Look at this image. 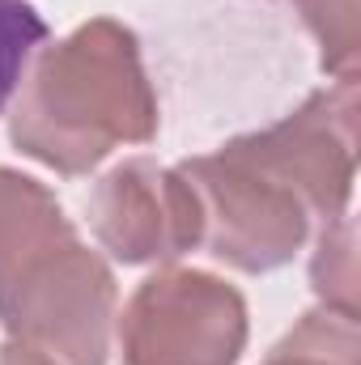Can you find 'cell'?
<instances>
[{"instance_id": "277c9868", "label": "cell", "mask_w": 361, "mask_h": 365, "mask_svg": "<svg viewBox=\"0 0 361 365\" xmlns=\"http://www.w3.org/2000/svg\"><path fill=\"white\" fill-rule=\"evenodd\" d=\"M179 175L191 182L200 200L204 212L200 247L217 264L264 276L285 268L306 247L310 238L306 204L285 182H276L243 153H234L230 145L179 162Z\"/></svg>"}, {"instance_id": "9c48e42d", "label": "cell", "mask_w": 361, "mask_h": 365, "mask_svg": "<svg viewBox=\"0 0 361 365\" xmlns=\"http://www.w3.org/2000/svg\"><path fill=\"white\" fill-rule=\"evenodd\" d=\"M310 289L323 310L357 319V221L345 212L340 221L323 225L310 255Z\"/></svg>"}, {"instance_id": "52a82bcc", "label": "cell", "mask_w": 361, "mask_h": 365, "mask_svg": "<svg viewBox=\"0 0 361 365\" xmlns=\"http://www.w3.org/2000/svg\"><path fill=\"white\" fill-rule=\"evenodd\" d=\"M68 238H77V225L56 200V191L34 175L0 166V289L34 255Z\"/></svg>"}, {"instance_id": "5b68a950", "label": "cell", "mask_w": 361, "mask_h": 365, "mask_svg": "<svg viewBox=\"0 0 361 365\" xmlns=\"http://www.w3.org/2000/svg\"><path fill=\"white\" fill-rule=\"evenodd\" d=\"M225 145L285 182L306 204L310 221H340L357 182V77L315 90L285 119Z\"/></svg>"}, {"instance_id": "8fae6325", "label": "cell", "mask_w": 361, "mask_h": 365, "mask_svg": "<svg viewBox=\"0 0 361 365\" xmlns=\"http://www.w3.org/2000/svg\"><path fill=\"white\" fill-rule=\"evenodd\" d=\"M47 43V21L26 0H0V115L21 86L26 64Z\"/></svg>"}, {"instance_id": "3957f363", "label": "cell", "mask_w": 361, "mask_h": 365, "mask_svg": "<svg viewBox=\"0 0 361 365\" xmlns=\"http://www.w3.org/2000/svg\"><path fill=\"white\" fill-rule=\"evenodd\" d=\"M247 336V297L204 268L162 264L115 314L119 365H238Z\"/></svg>"}, {"instance_id": "7a4b0ae2", "label": "cell", "mask_w": 361, "mask_h": 365, "mask_svg": "<svg viewBox=\"0 0 361 365\" xmlns=\"http://www.w3.org/2000/svg\"><path fill=\"white\" fill-rule=\"evenodd\" d=\"M119 314V284L102 251L77 238L34 255L0 289V327L9 340L51 365H106Z\"/></svg>"}, {"instance_id": "8992f818", "label": "cell", "mask_w": 361, "mask_h": 365, "mask_svg": "<svg viewBox=\"0 0 361 365\" xmlns=\"http://www.w3.org/2000/svg\"><path fill=\"white\" fill-rule=\"evenodd\" d=\"M93 242L128 268L175 264L200 247L204 212L179 175V166H162L153 158H123L93 182L86 200Z\"/></svg>"}, {"instance_id": "ba28073f", "label": "cell", "mask_w": 361, "mask_h": 365, "mask_svg": "<svg viewBox=\"0 0 361 365\" xmlns=\"http://www.w3.org/2000/svg\"><path fill=\"white\" fill-rule=\"evenodd\" d=\"M260 365H361L357 319L336 310H306Z\"/></svg>"}, {"instance_id": "6da1fadb", "label": "cell", "mask_w": 361, "mask_h": 365, "mask_svg": "<svg viewBox=\"0 0 361 365\" xmlns=\"http://www.w3.org/2000/svg\"><path fill=\"white\" fill-rule=\"evenodd\" d=\"M162 128L141 38L90 17L56 43H43L9 102V140L21 158L81 179L123 145H149Z\"/></svg>"}, {"instance_id": "7c38bea8", "label": "cell", "mask_w": 361, "mask_h": 365, "mask_svg": "<svg viewBox=\"0 0 361 365\" xmlns=\"http://www.w3.org/2000/svg\"><path fill=\"white\" fill-rule=\"evenodd\" d=\"M0 365H51V361L43 353H34V349L17 344V340H4L0 344Z\"/></svg>"}, {"instance_id": "30bf717a", "label": "cell", "mask_w": 361, "mask_h": 365, "mask_svg": "<svg viewBox=\"0 0 361 365\" xmlns=\"http://www.w3.org/2000/svg\"><path fill=\"white\" fill-rule=\"evenodd\" d=\"M298 13H302L306 30L319 43V68L336 81L357 77V60H361L357 0H298Z\"/></svg>"}]
</instances>
